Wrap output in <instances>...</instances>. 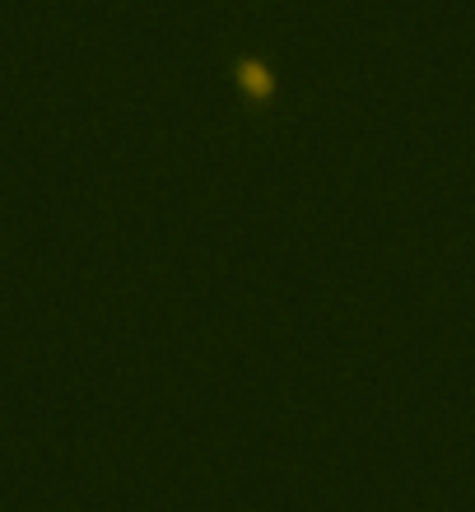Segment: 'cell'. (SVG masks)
Wrapping results in <instances>:
<instances>
[{
	"label": "cell",
	"instance_id": "cell-1",
	"mask_svg": "<svg viewBox=\"0 0 475 512\" xmlns=\"http://www.w3.org/2000/svg\"><path fill=\"white\" fill-rule=\"evenodd\" d=\"M233 80H238V89H243V98L252 103V108H271L275 75L261 56H238V61H233Z\"/></svg>",
	"mask_w": 475,
	"mask_h": 512
}]
</instances>
